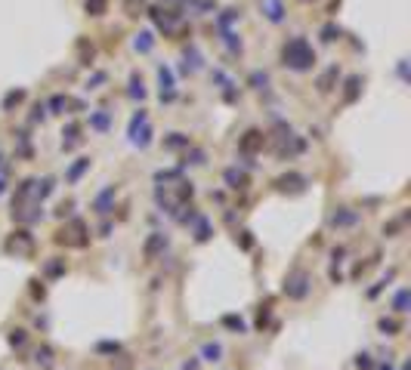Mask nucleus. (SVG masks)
<instances>
[{
    "mask_svg": "<svg viewBox=\"0 0 411 370\" xmlns=\"http://www.w3.org/2000/svg\"><path fill=\"white\" fill-rule=\"evenodd\" d=\"M192 198V185H185L182 182V189H179V201H189Z\"/></svg>",
    "mask_w": 411,
    "mask_h": 370,
    "instance_id": "a211bd4d",
    "label": "nucleus"
},
{
    "mask_svg": "<svg viewBox=\"0 0 411 370\" xmlns=\"http://www.w3.org/2000/svg\"><path fill=\"white\" fill-rule=\"evenodd\" d=\"M164 247H167V238H164L161 232H155L152 238L145 241V250H142V253H145V259H155V256H158V253H161Z\"/></svg>",
    "mask_w": 411,
    "mask_h": 370,
    "instance_id": "20e7f679",
    "label": "nucleus"
},
{
    "mask_svg": "<svg viewBox=\"0 0 411 370\" xmlns=\"http://www.w3.org/2000/svg\"><path fill=\"white\" fill-rule=\"evenodd\" d=\"M10 343H13V346H22V343H25V330H13V333H10Z\"/></svg>",
    "mask_w": 411,
    "mask_h": 370,
    "instance_id": "f3484780",
    "label": "nucleus"
},
{
    "mask_svg": "<svg viewBox=\"0 0 411 370\" xmlns=\"http://www.w3.org/2000/svg\"><path fill=\"white\" fill-rule=\"evenodd\" d=\"M7 253H13V256H31V253H34V238H31L25 229L13 232L10 241H7Z\"/></svg>",
    "mask_w": 411,
    "mask_h": 370,
    "instance_id": "f257e3e1",
    "label": "nucleus"
},
{
    "mask_svg": "<svg viewBox=\"0 0 411 370\" xmlns=\"http://www.w3.org/2000/svg\"><path fill=\"white\" fill-rule=\"evenodd\" d=\"M111 198H115V189H105V192L96 198V204H93V207H96V213H108V204H111Z\"/></svg>",
    "mask_w": 411,
    "mask_h": 370,
    "instance_id": "0eeeda50",
    "label": "nucleus"
},
{
    "mask_svg": "<svg viewBox=\"0 0 411 370\" xmlns=\"http://www.w3.org/2000/svg\"><path fill=\"white\" fill-rule=\"evenodd\" d=\"M87 167H90V161H87V158H81V161H78V164H74V167H71V173H68V179H71V182H74V179H78V176H81V173H84V170H87Z\"/></svg>",
    "mask_w": 411,
    "mask_h": 370,
    "instance_id": "f8f14e48",
    "label": "nucleus"
},
{
    "mask_svg": "<svg viewBox=\"0 0 411 370\" xmlns=\"http://www.w3.org/2000/svg\"><path fill=\"white\" fill-rule=\"evenodd\" d=\"M377 327H381L384 333H390V337H393V333H399V330H402V324H399L396 318H381V324H377Z\"/></svg>",
    "mask_w": 411,
    "mask_h": 370,
    "instance_id": "9d476101",
    "label": "nucleus"
},
{
    "mask_svg": "<svg viewBox=\"0 0 411 370\" xmlns=\"http://www.w3.org/2000/svg\"><path fill=\"white\" fill-rule=\"evenodd\" d=\"M182 370H198V361H189V364H185Z\"/></svg>",
    "mask_w": 411,
    "mask_h": 370,
    "instance_id": "aec40b11",
    "label": "nucleus"
},
{
    "mask_svg": "<svg viewBox=\"0 0 411 370\" xmlns=\"http://www.w3.org/2000/svg\"><path fill=\"white\" fill-rule=\"evenodd\" d=\"M260 133H247V139H244V152H254V148L260 145V139H257Z\"/></svg>",
    "mask_w": 411,
    "mask_h": 370,
    "instance_id": "2eb2a0df",
    "label": "nucleus"
},
{
    "mask_svg": "<svg viewBox=\"0 0 411 370\" xmlns=\"http://www.w3.org/2000/svg\"><path fill=\"white\" fill-rule=\"evenodd\" d=\"M99 352H118V343H102Z\"/></svg>",
    "mask_w": 411,
    "mask_h": 370,
    "instance_id": "6ab92c4d",
    "label": "nucleus"
},
{
    "mask_svg": "<svg viewBox=\"0 0 411 370\" xmlns=\"http://www.w3.org/2000/svg\"><path fill=\"white\" fill-rule=\"evenodd\" d=\"M201 355H204V361H219V355H223V346H219V343H207V346L201 349Z\"/></svg>",
    "mask_w": 411,
    "mask_h": 370,
    "instance_id": "1a4fd4ad",
    "label": "nucleus"
},
{
    "mask_svg": "<svg viewBox=\"0 0 411 370\" xmlns=\"http://www.w3.org/2000/svg\"><path fill=\"white\" fill-rule=\"evenodd\" d=\"M226 182L232 185V189H244V176H241V173H235V170H229V173H226Z\"/></svg>",
    "mask_w": 411,
    "mask_h": 370,
    "instance_id": "ddd939ff",
    "label": "nucleus"
},
{
    "mask_svg": "<svg viewBox=\"0 0 411 370\" xmlns=\"http://www.w3.org/2000/svg\"><path fill=\"white\" fill-rule=\"evenodd\" d=\"M284 293L291 296V300H303V296L309 293V275L306 272H297L284 281Z\"/></svg>",
    "mask_w": 411,
    "mask_h": 370,
    "instance_id": "f03ea898",
    "label": "nucleus"
},
{
    "mask_svg": "<svg viewBox=\"0 0 411 370\" xmlns=\"http://www.w3.org/2000/svg\"><path fill=\"white\" fill-rule=\"evenodd\" d=\"M381 370H393V367H390V361H387V364H384V367H381Z\"/></svg>",
    "mask_w": 411,
    "mask_h": 370,
    "instance_id": "4be33fe9",
    "label": "nucleus"
},
{
    "mask_svg": "<svg viewBox=\"0 0 411 370\" xmlns=\"http://www.w3.org/2000/svg\"><path fill=\"white\" fill-rule=\"evenodd\" d=\"M34 361L44 364V367H53V349H50V346H41V349L34 352Z\"/></svg>",
    "mask_w": 411,
    "mask_h": 370,
    "instance_id": "6e6552de",
    "label": "nucleus"
},
{
    "mask_svg": "<svg viewBox=\"0 0 411 370\" xmlns=\"http://www.w3.org/2000/svg\"><path fill=\"white\" fill-rule=\"evenodd\" d=\"M223 324H226L229 330H238V333H244V321H241V318H235V315H226V318H223Z\"/></svg>",
    "mask_w": 411,
    "mask_h": 370,
    "instance_id": "9b49d317",
    "label": "nucleus"
},
{
    "mask_svg": "<svg viewBox=\"0 0 411 370\" xmlns=\"http://www.w3.org/2000/svg\"><path fill=\"white\" fill-rule=\"evenodd\" d=\"M195 222H198V229H195V241H198V244H204V241L210 238V222H207L204 216H198Z\"/></svg>",
    "mask_w": 411,
    "mask_h": 370,
    "instance_id": "423d86ee",
    "label": "nucleus"
},
{
    "mask_svg": "<svg viewBox=\"0 0 411 370\" xmlns=\"http://www.w3.org/2000/svg\"><path fill=\"white\" fill-rule=\"evenodd\" d=\"M408 303H411V293H408V287H402L396 293V300H393V309L396 312H408Z\"/></svg>",
    "mask_w": 411,
    "mask_h": 370,
    "instance_id": "39448f33",
    "label": "nucleus"
},
{
    "mask_svg": "<svg viewBox=\"0 0 411 370\" xmlns=\"http://www.w3.org/2000/svg\"><path fill=\"white\" fill-rule=\"evenodd\" d=\"M62 272H65L62 263H50V266H47V275H50V278H56V275H62Z\"/></svg>",
    "mask_w": 411,
    "mask_h": 370,
    "instance_id": "dca6fc26",
    "label": "nucleus"
},
{
    "mask_svg": "<svg viewBox=\"0 0 411 370\" xmlns=\"http://www.w3.org/2000/svg\"><path fill=\"white\" fill-rule=\"evenodd\" d=\"M4 189H7V185H4V176H0V192H4Z\"/></svg>",
    "mask_w": 411,
    "mask_h": 370,
    "instance_id": "412c9836",
    "label": "nucleus"
},
{
    "mask_svg": "<svg viewBox=\"0 0 411 370\" xmlns=\"http://www.w3.org/2000/svg\"><path fill=\"white\" fill-rule=\"evenodd\" d=\"M356 222H359V210H337L331 216L334 229H346V226H356Z\"/></svg>",
    "mask_w": 411,
    "mask_h": 370,
    "instance_id": "7ed1b4c3",
    "label": "nucleus"
},
{
    "mask_svg": "<svg viewBox=\"0 0 411 370\" xmlns=\"http://www.w3.org/2000/svg\"><path fill=\"white\" fill-rule=\"evenodd\" d=\"M356 367H359V370H374V364H371V355H359V358H356Z\"/></svg>",
    "mask_w": 411,
    "mask_h": 370,
    "instance_id": "4468645a",
    "label": "nucleus"
}]
</instances>
